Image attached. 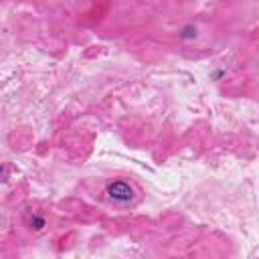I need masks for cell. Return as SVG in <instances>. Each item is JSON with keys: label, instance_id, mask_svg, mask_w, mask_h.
I'll use <instances>...</instances> for the list:
<instances>
[{"label": "cell", "instance_id": "obj_3", "mask_svg": "<svg viewBox=\"0 0 259 259\" xmlns=\"http://www.w3.org/2000/svg\"><path fill=\"white\" fill-rule=\"evenodd\" d=\"M196 36V28L194 26H184L182 28V38H194Z\"/></svg>", "mask_w": 259, "mask_h": 259}, {"label": "cell", "instance_id": "obj_2", "mask_svg": "<svg viewBox=\"0 0 259 259\" xmlns=\"http://www.w3.org/2000/svg\"><path fill=\"white\" fill-rule=\"evenodd\" d=\"M28 225H30V229H34V231H40V229L45 227V217L32 212V214L28 217Z\"/></svg>", "mask_w": 259, "mask_h": 259}, {"label": "cell", "instance_id": "obj_1", "mask_svg": "<svg viewBox=\"0 0 259 259\" xmlns=\"http://www.w3.org/2000/svg\"><path fill=\"white\" fill-rule=\"evenodd\" d=\"M105 194L109 200H113L115 204H130L134 198H136V192L132 188L130 182L125 180H115V182H109L105 186Z\"/></svg>", "mask_w": 259, "mask_h": 259}]
</instances>
